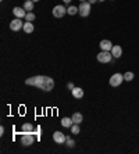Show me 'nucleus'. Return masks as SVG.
<instances>
[{
  "label": "nucleus",
  "mask_w": 139,
  "mask_h": 154,
  "mask_svg": "<svg viewBox=\"0 0 139 154\" xmlns=\"http://www.w3.org/2000/svg\"><path fill=\"white\" fill-rule=\"evenodd\" d=\"M122 82H124V75L120 72H117V74H113V75H111L109 83H110V86L117 87V86H120Z\"/></svg>",
  "instance_id": "f03ea898"
},
{
  "label": "nucleus",
  "mask_w": 139,
  "mask_h": 154,
  "mask_svg": "<svg viewBox=\"0 0 139 154\" xmlns=\"http://www.w3.org/2000/svg\"><path fill=\"white\" fill-rule=\"evenodd\" d=\"M81 129H79V124H72V127H71V133L72 135H78Z\"/></svg>",
  "instance_id": "a211bd4d"
},
{
  "label": "nucleus",
  "mask_w": 139,
  "mask_h": 154,
  "mask_svg": "<svg viewBox=\"0 0 139 154\" xmlns=\"http://www.w3.org/2000/svg\"><path fill=\"white\" fill-rule=\"evenodd\" d=\"M63 1H64V3H70V1H71V0H63Z\"/></svg>",
  "instance_id": "a878e982"
},
{
  "label": "nucleus",
  "mask_w": 139,
  "mask_h": 154,
  "mask_svg": "<svg viewBox=\"0 0 139 154\" xmlns=\"http://www.w3.org/2000/svg\"><path fill=\"white\" fill-rule=\"evenodd\" d=\"M27 13L28 11L24 9V7H14L13 9V14L17 17V18H25Z\"/></svg>",
  "instance_id": "1a4fd4ad"
},
{
  "label": "nucleus",
  "mask_w": 139,
  "mask_h": 154,
  "mask_svg": "<svg viewBox=\"0 0 139 154\" xmlns=\"http://www.w3.org/2000/svg\"><path fill=\"white\" fill-rule=\"evenodd\" d=\"M81 1H86V0H81Z\"/></svg>",
  "instance_id": "c85d7f7f"
},
{
  "label": "nucleus",
  "mask_w": 139,
  "mask_h": 154,
  "mask_svg": "<svg viewBox=\"0 0 139 154\" xmlns=\"http://www.w3.org/2000/svg\"><path fill=\"white\" fill-rule=\"evenodd\" d=\"M78 13L81 17H88L90 14V3L89 1H81L78 7Z\"/></svg>",
  "instance_id": "7ed1b4c3"
},
{
  "label": "nucleus",
  "mask_w": 139,
  "mask_h": 154,
  "mask_svg": "<svg viewBox=\"0 0 139 154\" xmlns=\"http://www.w3.org/2000/svg\"><path fill=\"white\" fill-rule=\"evenodd\" d=\"M72 124H74V121H72V118L64 117L63 119H61V125H63L64 128H71V127H72Z\"/></svg>",
  "instance_id": "ddd939ff"
},
{
  "label": "nucleus",
  "mask_w": 139,
  "mask_h": 154,
  "mask_svg": "<svg viewBox=\"0 0 139 154\" xmlns=\"http://www.w3.org/2000/svg\"><path fill=\"white\" fill-rule=\"evenodd\" d=\"M24 1H27V0H24Z\"/></svg>",
  "instance_id": "c756f323"
},
{
  "label": "nucleus",
  "mask_w": 139,
  "mask_h": 154,
  "mask_svg": "<svg viewBox=\"0 0 139 154\" xmlns=\"http://www.w3.org/2000/svg\"><path fill=\"white\" fill-rule=\"evenodd\" d=\"M111 54H113L114 59H120L121 56H122V47L118 45H114L113 49H111Z\"/></svg>",
  "instance_id": "9d476101"
},
{
  "label": "nucleus",
  "mask_w": 139,
  "mask_h": 154,
  "mask_svg": "<svg viewBox=\"0 0 139 154\" xmlns=\"http://www.w3.org/2000/svg\"><path fill=\"white\" fill-rule=\"evenodd\" d=\"M89 3H90V4H93V3H96V1H99V0H88Z\"/></svg>",
  "instance_id": "393cba45"
},
{
  "label": "nucleus",
  "mask_w": 139,
  "mask_h": 154,
  "mask_svg": "<svg viewBox=\"0 0 139 154\" xmlns=\"http://www.w3.org/2000/svg\"><path fill=\"white\" fill-rule=\"evenodd\" d=\"M72 96H74L75 99H82L83 97V89L82 87H74L72 90H71Z\"/></svg>",
  "instance_id": "f8f14e48"
},
{
  "label": "nucleus",
  "mask_w": 139,
  "mask_h": 154,
  "mask_svg": "<svg viewBox=\"0 0 139 154\" xmlns=\"http://www.w3.org/2000/svg\"><path fill=\"white\" fill-rule=\"evenodd\" d=\"M33 29H35V28H33V24L32 22H24V28H22V31L25 32V33H32L33 32Z\"/></svg>",
  "instance_id": "4468645a"
},
{
  "label": "nucleus",
  "mask_w": 139,
  "mask_h": 154,
  "mask_svg": "<svg viewBox=\"0 0 139 154\" xmlns=\"http://www.w3.org/2000/svg\"><path fill=\"white\" fill-rule=\"evenodd\" d=\"M67 13L70 15H75V14L78 13V7H75V6H70L68 9H67Z\"/></svg>",
  "instance_id": "aec40b11"
},
{
  "label": "nucleus",
  "mask_w": 139,
  "mask_h": 154,
  "mask_svg": "<svg viewBox=\"0 0 139 154\" xmlns=\"http://www.w3.org/2000/svg\"><path fill=\"white\" fill-rule=\"evenodd\" d=\"M35 142V137H33L32 132L31 133H22L21 135V145L22 146H31Z\"/></svg>",
  "instance_id": "39448f33"
},
{
  "label": "nucleus",
  "mask_w": 139,
  "mask_h": 154,
  "mask_svg": "<svg viewBox=\"0 0 139 154\" xmlns=\"http://www.w3.org/2000/svg\"><path fill=\"white\" fill-rule=\"evenodd\" d=\"M53 17H56V18H61V17H64V14L67 13V9H65L63 4H59L56 6V7H53Z\"/></svg>",
  "instance_id": "423d86ee"
},
{
  "label": "nucleus",
  "mask_w": 139,
  "mask_h": 154,
  "mask_svg": "<svg viewBox=\"0 0 139 154\" xmlns=\"http://www.w3.org/2000/svg\"><path fill=\"white\" fill-rule=\"evenodd\" d=\"M0 135H1V136L4 135V128H3V127L0 128Z\"/></svg>",
  "instance_id": "b1692460"
},
{
  "label": "nucleus",
  "mask_w": 139,
  "mask_h": 154,
  "mask_svg": "<svg viewBox=\"0 0 139 154\" xmlns=\"http://www.w3.org/2000/svg\"><path fill=\"white\" fill-rule=\"evenodd\" d=\"M67 87H68V89H70V90H72V89H74V85H72V83H71V82H70V83H67Z\"/></svg>",
  "instance_id": "5701e85b"
},
{
  "label": "nucleus",
  "mask_w": 139,
  "mask_h": 154,
  "mask_svg": "<svg viewBox=\"0 0 139 154\" xmlns=\"http://www.w3.org/2000/svg\"><path fill=\"white\" fill-rule=\"evenodd\" d=\"M25 85L35 86L43 92H50L54 87V81H53V78L46 77V75H35V77L27 78L25 79Z\"/></svg>",
  "instance_id": "f257e3e1"
},
{
  "label": "nucleus",
  "mask_w": 139,
  "mask_h": 154,
  "mask_svg": "<svg viewBox=\"0 0 139 154\" xmlns=\"http://www.w3.org/2000/svg\"><path fill=\"white\" fill-rule=\"evenodd\" d=\"M100 49L103 50V51H111V49H113V43H111L110 40H102L100 42Z\"/></svg>",
  "instance_id": "9b49d317"
},
{
  "label": "nucleus",
  "mask_w": 139,
  "mask_h": 154,
  "mask_svg": "<svg viewBox=\"0 0 139 154\" xmlns=\"http://www.w3.org/2000/svg\"><path fill=\"white\" fill-rule=\"evenodd\" d=\"M71 118H72L74 124H81V122H82V118L83 117H82V114H81V113H74Z\"/></svg>",
  "instance_id": "dca6fc26"
},
{
  "label": "nucleus",
  "mask_w": 139,
  "mask_h": 154,
  "mask_svg": "<svg viewBox=\"0 0 139 154\" xmlns=\"http://www.w3.org/2000/svg\"><path fill=\"white\" fill-rule=\"evenodd\" d=\"M25 20H27L28 22H32L33 20H35V14H33L32 11H28L27 15H25Z\"/></svg>",
  "instance_id": "412c9836"
},
{
  "label": "nucleus",
  "mask_w": 139,
  "mask_h": 154,
  "mask_svg": "<svg viewBox=\"0 0 139 154\" xmlns=\"http://www.w3.org/2000/svg\"><path fill=\"white\" fill-rule=\"evenodd\" d=\"M21 131H22V133H31V132H33V125L29 122H25L21 128Z\"/></svg>",
  "instance_id": "2eb2a0df"
},
{
  "label": "nucleus",
  "mask_w": 139,
  "mask_h": 154,
  "mask_svg": "<svg viewBox=\"0 0 139 154\" xmlns=\"http://www.w3.org/2000/svg\"><path fill=\"white\" fill-rule=\"evenodd\" d=\"M24 9L27 10V11H32L33 10V1L32 0H27V1H24Z\"/></svg>",
  "instance_id": "f3484780"
},
{
  "label": "nucleus",
  "mask_w": 139,
  "mask_h": 154,
  "mask_svg": "<svg viewBox=\"0 0 139 154\" xmlns=\"http://www.w3.org/2000/svg\"><path fill=\"white\" fill-rule=\"evenodd\" d=\"M99 1H104V0H99Z\"/></svg>",
  "instance_id": "cd10ccee"
},
{
  "label": "nucleus",
  "mask_w": 139,
  "mask_h": 154,
  "mask_svg": "<svg viewBox=\"0 0 139 154\" xmlns=\"http://www.w3.org/2000/svg\"><path fill=\"white\" fill-rule=\"evenodd\" d=\"M65 145L68 146V147H74L75 146V142L71 139V137H67V140H65Z\"/></svg>",
  "instance_id": "4be33fe9"
},
{
  "label": "nucleus",
  "mask_w": 139,
  "mask_h": 154,
  "mask_svg": "<svg viewBox=\"0 0 139 154\" xmlns=\"http://www.w3.org/2000/svg\"><path fill=\"white\" fill-rule=\"evenodd\" d=\"M134 72H131V71H128V72H125L124 74V81H127V82H131L132 79H134Z\"/></svg>",
  "instance_id": "6ab92c4d"
},
{
  "label": "nucleus",
  "mask_w": 139,
  "mask_h": 154,
  "mask_svg": "<svg viewBox=\"0 0 139 154\" xmlns=\"http://www.w3.org/2000/svg\"><path fill=\"white\" fill-rule=\"evenodd\" d=\"M22 28H24V22L21 21V18H15L10 22V29L14 32L20 31V29H22Z\"/></svg>",
  "instance_id": "0eeeda50"
},
{
  "label": "nucleus",
  "mask_w": 139,
  "mask_h": 154,
  "mask_svg": "<svg viewBox=\"0 0 139 154\" xmlns=\"http://www.w3.org/2000/svg\"><path fill=\"white\" fill-rule=\"evenodd\" d=\"M97 61H99V63H103V64H106V63H110L111 60L114 59V57H113V54H111V51H100V53H99V54H97Z\"/></svg>",
  "instance_id": "20e7f679"
},
{
  "label": "nucleus",
  "mask_w": 139,
  "mask_h": 154,
  "mask_svg": "<svg viewBox=\"0 0 139 154\" xmlns=\"http://www.w3.org/2000/svg\"><path fill=\"white\" fill-rule=\"evenodd\" d=\"M53 140L57 143V145H64L65 140H67V137L64 136V133H61V132H54L53 133Z\"/></svg>",
  "instance_id": "6e6552de"
},
{
  "label": "nucleus",
  "mask_w": 139,
  "mask_h": 154,
  "mask_svg": "<svg viewBox=\"0 0 139 154\" xmlns=\"http://www.w3.org/2000/svg\"><path fill=\"white\" fill-rule=\"evenodd\" d=\"M32 1H33V3H35V1H39V0H32Z\"/></svg>",
  "instance_id": "bb28decb"
}]
</instances>
